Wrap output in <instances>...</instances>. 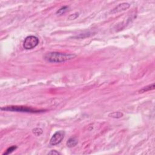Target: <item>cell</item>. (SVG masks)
Wrapping results in <instances>:
<instances>
[{"instance_id": "6da1fadb", "label": "cell", "mask_w": 155, "mask_h": 155, "mask_svg": "<svg viewBox=\"0 0 155 155\" xmlns=\"http://www.w3.org/2000/svg\"><path fill=\"white\" fill-rule=\"evenodd\" d=\"M76 55L70 53H58V52H49L44 56V60L49 63H61L66 62L75 58Z\"/></svg>"}, {"instance_id": "7a4b0ae2", "label": "cell", "mask_w": 155, "mask_h": 155, "mask_svg": "<svg viewBox=\"0 0 155 155\" xmlns=\"http://www.w3.org/2000/svg\"><path fill=\"white\" fill-rule=\"evenodd\" d=\"M1 110L3 111H10V112H17L23 113H40L44 112L45 110H36V109H32L30 107H26V106H17L11 105L6 107H1Z\"/></svg>"}, {"instance_id": "3957f363", "label": "cell", "mask_w": 155, "mask_h": 155, "mask_svg": "<svg viewBox=\"0 0 155 155\" xmlns=\"http://www.w3.org/2000/svg\"><path fill=\"white\" fill-rule=\"evenodd\" d=\"M39 44V40L37 37L35 36H28L26 37L23 43V47L25 49L30 50L33 49L38 45Z\"/></svg>"}, {"instance_id": "277c9868", "label": "cell", "mask_w": 155, "mask_h": 155, "mask_svg": "<svg viewBox=\"0 0 155 155\" xmlns=\"http://www.w3.org/2000/svg\"><path fill=\"white\" fill-rule=\"evenodd\" d=\"M65 136L64 131H58L52 136L50 141V144L51 146H56L63 141Z\"/></svg>"}, {"instance_id": "5b68a950", "label": "cell", "mask_w": 155, "mask_h": 155, "mask_svg": "<svg viewBox=\"0 0 155 155\" xmlns=\"http://www.w3.org/2000/svg\"><path fill=\"white\" fill-rule=\"evenodd\" d=\"M130 6V5L127 3H123L121 4H119L118 6H117L116 7H114L113 9L111 11V13H116L121 12L122 11H124L127 10Z\"/></svg>"}, {"instance_id": "8992f818", "label": "cell", "mask_w": 155, "mask_h": 155, "mask_svg": "<svg viewBox=\"0 0 155 155\" xmlns=\"http://www.w3.org/2000/svg\"><path fill=\"white\" fill-rule=\"evenodd\" d=\"M78 139H76V138H70L68 141H67V146L68 147L72 148L76 146V145L78 144Z\"/></svg>"}, {"instance_id": "52a82bcc", "label": "cell", "mask_w": 155, "mask_h": 155, "mask_svg": "<svg viewBox=\"0 0 155 155\" xmlns=\"http://www.w3.org/2000/svg\"><path fill=\"white\" fill-rule=\"evenodd\" d=\"M154 83H153L150 84V85H147V86H146L144 87H143L142 89H141L139 91V93H144V92H147L148 91H150L152 90L153 89H154Z\"/></svg>"}, {"instance_id": "ba28073f", "label": "cell", "mask_w": 155, "mask_h": 155, "mask_svg": "<svg viewBox=\"0 0 155 155\" xmlns=\"http://www.w3.org/2000/svg\"><path fill=\"white\" fill-rule=\"evenodd\" d=\"M123 115H124V114H123L122 113L119 112H115L111 113L109 114V116L110 118H112L118 119L122 118Z\"/></svg>"}, {"instance_id": "9c48e42d", "label": "cell", "mask_w": 155, "mask_h": 155, "mask_svg": "<svg viewBox=\"0 0 155 155\" xmlns=\"http://www.w3.org/2000/svg\"><path fill=\"white\" fill-rule=\"evenodd\" d=\"M68 8H69V7L67 6L62 7L61 8H60V9L56 12V14L58 15H61L64 14V13H65V12L67 11Z\"/></svg>"}, {"instance_id": "30bf717a", "label": "cell", "mask_w": 155, "mask_h": 155, "mask_svg": "<svg viewBox=\"0 0 155 155\" xmlns=\"http://www.w3.org/2000/svg\"><path fill=\"white\" fill-rule=\"evenodd\" d=\"M33 133L37 136H40L41 134L43 133V131L41 128H35L34 129H33Z\"/></svg>"}, {"instance_id": "8fae6325", "label": "cell", "mask_w": 155, "mask_h": 155, "mask_svg": "<svg viewBox=\"0 0 155 155\" xmlns=\"http://www.w3.org/2000/svg\"><path fill=\"white\" fill-rule=\"evenodd\" d=\"M16 149H17V147L16 146H12V147H9V149H7L6 151L3 154L7 155V154H11V153L13 152V151H14Z\"/></svg>"}, {"instance_id": "7c38bea8", "label": "cell", "mask_w": 155, "mask_h": 155, "mask_svg": "<svg viewBox=\"0 0 155 155\" xmlns=\"http://www.w3.org/2000/svg\"><path fill=\"white\" fill-rule=\"evenodd\" d=\"M79 16V13H75L74 14L70 15V16L68 17V20H73L76 19V18Z\"/></svg>"}, {"instance_id": "4fadbf2b", "label": "cell", "mask_w": 155, "mask_h": 155, "mask_svg": "<svg viewBox=\"0 0 155 155\" xmlns=\"http://www.w3.org/2000/svg\"><path fill=\"white\" fill-rule=\"evenodd\" d=\"M60 154V153L58 152V151H56V150H52L48 153V154Z\"/></svg>"}]
</instances>
